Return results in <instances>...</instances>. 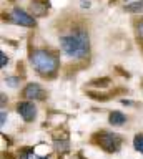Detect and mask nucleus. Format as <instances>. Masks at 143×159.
<instances>
[{
	"instance_id": "obj_14",
	"label": "nucleus",
	"mask_w": 143,
	"mask_h": 159,
	"mask_svg": "<svg viewBox=\"0 0 143 159\" xmlns=\"http://www.w3.org/2000/svg\"><path fill=\"white\" fill-rule=\"evenodd\" d=\"M0 118H2V119H0V126H5V121H7V111H5V109H2V114H0Z\"/></svg>"
},
{
	"instance_id": "obj_9",
	"label": "nucleus",
	"mask_w": 143,
	"mask_h": 159,
	"mask_svg": "<svg viewBox=\"0 0 143 159\" xmlns=\"http://www.w3.org/2000/svg\"><path fill=\"white\" fill-rule=\"evenodd\" d=\"M133 146H135L136 151H140L143 154V134H136L133 138Z\"/></svg>"
},
{
	"instance_id": "obj_12",
	"label": "nucleus",
	"mask_w": 143,
	"mask_h": 159,
	"mask_svg": "<svg viewBox=\"0 0 143 159\" xmlns=\"http://www.w3.org/2000/svg\"><path fill=\"white\" fill-rule=\"evenodd\" d=\"M7 63H8V57L2 52V53H0V66L5 68V66H7Z\"/></svg>"
},
{
	"instance_id": "obj_15",
	"label": "nucleus",
	"mask_w": 143,
	"mask_h": 159,
	"mask_svg": "<svg viewBox=\"0 0 143 159\" xmlns=\"http://www.w3.org/2000/svg\"><path fill=\"white\" fill-rule=\"evenodd\" d=\"M90 5H92L90 0H82V2H80V7L82 8H90Z\"/></svg>"
},
{
	"instance_id": "obj_10",
	"label": "nucleus",
	"mask_w": 143,
	"mask_h": 159,
	"mask_svg": "<svg viewBox=\"0 0 143 159\" xmlns=\"http://www.w3.org/2000/svg\"><path fill=\"white\" fill-rule=\"evenodd\" d=\"M5 83H7V86H10V88H17L18 83H20V78H17V76H8V78H5Z\"/></svg>"
},
{
	"instance_id": "obj_7",
	"label": "nucleus",
	"mask_w": 143,
	"mask_h": 159,
	"mask_svg": "<svg viewBox=\"0 0 143 159\" xmlns=\"http://www.w3.org/2000/svg\"><path fill=\"white\" fill-rule=\"evenodd\" d=\"M108 121H110L112 126H123L126 123V116L122 111H112L110 116H108Z\"/></svg>"
},
{
	"instance_id": "obj_6",
	"label": "nucleus",
	"mask_w": 143,
	"mask_h": 159,
	"mask_svg": "<svg viewBox=\"0 0 143 159\" xmlns=\"http://www.w3.org/2000/svg\"><path fill=\"white\" fill-rule=\"evenodd\" d=\"M17 113L22 116L23 121L30 123L37 116V106L33 104V101H20L17 104Z\"/></svg>"
},
{
	"instance_id": "obj_8",
	"label": "nucleus",
	"mask_w": 143,
	"mask_h": 159,
	"mask_svg": "<svg viewBox=\"0 0 143 159\" xmlns=\"http://www.w3.org/2000/svg\"><path fill=\"white\" fill-rule=\"evenodd\" d=\"M141 10H143V0H133V2L125 5V12H130V13H138Z\"/></svg>"
},
{
	"instance_id": "obj_1",
	"label": "nucleus",
	"mask_w": 143,
	"mask_h": 159,
	"mask_svg": "<svg viewBox=\"0 0 143 159\" xmlns=\"http://www.w3.org/2000/svg\"><path fill=\"white\" fill-rule=\"evenodd\" d=\"M60 47L67 57L75 58V60L85 58L88 52H90L88 33L85 30H77L75 33L63 35V37H60Z\"/></svg>"
},
{
	"instance_id": "obj_11",
	"label": "nucleus",
	"mask_w": 143,
	"mask_h": 159,
	"mask_svg": "<svg viewBox=\"0 0 143 159\" xmlns=\"http://www.w3.org/2000/svg\"><path fill=\"white\" fill-rule=\"evenodd\" d=\"M136 35L140 40H143V20H140V22L136 23Z\"/></svg>"
},
{
	"instance_id": "obj_4",
	"label": "nucleus",
	"mask_w": 143,
	"mask_h": 159,
	"mask_svg": "<svg viewBox=\"0 0 143 159\" xmlns=\"http://www.w3.org/2000/svg\"><path fill=\"white\" fill-rule=\"evenodd\" d=\"M8 20L15 25H20V27L25 28H35L37 27V18L32 17L30 13H27L25 10L22 8H13L10 13H8Z\"/></svg>"
},
{
	"instance_id": "obj_3",
	"label": "nucleus",
	"mask_w": 143,
	"mask_h": 159,
	"mask_svg": "<svg viewBox=\"0 0 143 159\" xmlns=\"http://www.w3.org/2000/svg\"><path fill=\"white\" fill-rule=\"evenodd\" d=\"M93 143H97L103 151L107 152H117L122 146V138L117 133H108V131H100L93 136Z\"/></svg>"
},
{
	"instance_id": "obj_16",
	"label": "nucleus",
	"mask_w": 143,
	"mask_h": 159,
	"mask_svg": "<svg viewBox=\"0 0 143 159\" xmlns=\"http://www.w3.org/2000/svg\"><path fill=\"white\" fill-rule=\"evenodd\" d=\"M122 103H123V104H133V101H126V99H123Z\"/></svg>"
},
{
	"instance_id": "obj_2",
	"label": "nucleus",
	"mask_w": 143,
	"mask_h": 159,
	"mask_svg": "<svg viewBox=\"0 0 143 159\" xmlns=\"http://www.w3.org/2000/svg\"><path fill=\"white\" fill-rule=\"evenodd\" d=\"M30 63L42 76H53L58 70V58L47 50H35L30 53Z\"/></svg>"
},
{
	"instance_id": "obj_5",
	"label": "nucleus",
	"mask_w": 143,
	"mask_h": 159,
	"mask_svg": "<svg viewBox=\"0 0 143 159\" xmlns=\"http://www.w3.org/2000/svg\"><path fill=\"white\" fill-rule=\"evenodd\" d=\"M22 94L30 101H43L47 98V93L38 83H28L25 88H23Z\"/></svg>"
},
{
	"instance_id": "obj_13",
	"label": "nucleus",
	"mask_w": 143,
	"mask_h": 159,
	"mask_svg": "<svg viewBox=\"0 0 143 159\" xmlns=\"http://www.w3.org/2000/svg\"><path fill=\"white\" fill-rule=\"evenodd\" d=\"M92 84H95V86H108V84H110V80L103 78V81H93Z\"/></svg>"
}]
</instances>
